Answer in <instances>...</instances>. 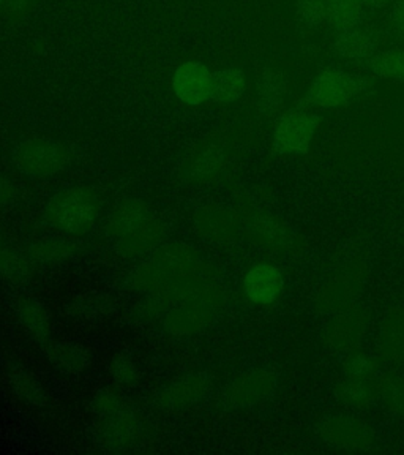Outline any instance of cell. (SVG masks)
<instances>
[{"mask_svg":"<svg viewBox=\"0 0 404 455\" xmlns=\"http://www.w3.org/2000/svg\"><path fill=\"white\" fill-rule=\"evenodd\" d=\"M101 199L92 187L78 185L65 188L50 199L46 219L65 235H83L99 221Z\"/></svg>","mask_w":404,"mask_h":455,"instance_id":"cell-1","label":"cell"},{"mask_svg":"<svg viewBox=\"0 0 404 455\" xmlns=\"http://www.w3.org/2000/svg\"><path fill=\"white\" fill-rule=\"evenodd\" d=\"M201 263L198 250L184 243H170L156 250L149 261L136 270L131 283L141 291H156L172 280L190 274Z\"/></svg>","mask_w":404,"mask_h":455,"instance_id":"cell-2","label":"cell"},{"mask_svg":"<svg viewBox=\"0 0 404 455\" xmlns=\"http://www.w3.org/2000/svg\"><path fill=\"white\" fill-rule=\"evenodd\" d=\"M13 162L16 168L28 178H50L67 166L68 150L60 142L32 140L16 149Z\"/></svg>","mask_w":404,"mask_h":455,"instance_id":"cell-3","label":"cell"},{"mask_svg":"<svg viewBox=\"0 0 404 455\" xmlns=\"http://www.w3.org/2000/svg\"><path fill=\"white\" fill-rule=\"evenodd\" d=\"M320 125L316 114L297 107L283 114L273 132V149L278 154H306Z\"/></svg>","mask_w":404,"mask_h":455,"instance_id":"cell-4","label":"cell"},{"mask_svg":"<svg viewBox=\"0 0 404 455\" xmlns=\"http://www.w3.org/2000/svg\"><path fill=\"white\" fill-rule=\"evenodd\" d=\"M363 89L362 79L343 70H327L313 81L306 100L313 107L337 108L348 103Z\"/></svg>","mask_w":404,"mask_h":455,"instance_id":"cell-5","label":"cell"},{"mask_svg":"<svg viewBox=\"0 0 404 455\" xmlns=\"http://www.w3.org/2000/svg\"><path fill=\"white\" fill-rule=\"evenodd\" d=\"M220 296L199 299L170 308L164 318V329L172 335L194 334L212 323Z\"/></svg>","mask_w":404,"mask_h":455,"instance_id":"cell-6","label":"cell"},{"mask_svg":"<svg viewBox=\"0 0 404 455\" xmlns=\"http://www.w3.org/2000/svg\"><path fill=\"white\" fill-rule=\"evenodd\" d=\"M212 73L201 62H185L172 76V89L180 101L198 107L210 99Z\"/></svg>","mask_w":404,"mask_h":455,"instance_id":"cell-7","label":"cell"},{"mask_svg":"<svg viewBox=\"0 0 404 455\" xmlns=\"http://www.w3.org/2000/svg\"><path fill=\"white\" fill-rule=\"evenodd\" d=\"M283 288V275L273 264H256L243 278V291L257 306L273 304Z\"/></svg>","mask_w":404,"mask_h":455,"instance_id":"cell-8","label":"cell"},{"mask_svg":"<svg viewBox=\"0 0 404 455\" xmlns=\"http://www.w3.org/2000/svg\"><path fill=\"white\" fill-rule=\"evenodd\" d=\"M194 229L207 241L223 243L235 237L239 220L235 213L226 207L207 206L194 213Z\"/></svg>","mask_w":404,"mask_h":455,"instance_id":"cell-9","label":"cell"},{"mask_svg":"<svg viewBox=\"0 0 404 455\" xmlns=\"http://www.w3.org/2000/svg\"><path fill=\"white\" fill-rule=\"evenodd\" d=\"M206 392V379L201 375L178 378L156 394V403L166 410H184L199 403Z\"/></svg>","mask_w":404,"mask_h":455,"instance_id":"cell-10","label":"cell"},{"mask_svg":"<svg viewBox=\"0 0 404 455\" xmlns=\"http://www.w3.org/2000/svg\"><path fill=\"white\" fill-rule=\"evenodd\" d=\"M225 164V152L213 142L199 144L184 164L185 180L192 184L206 182L220 172Z\"/></svg>","mask_w":404,"mask_h":455,"instance_id":"cell-11","label":"cell"},{"mask_svg":"<svg viewBox=\"0 0 404 455\" xmlns=\"http://www.w3.org/2000/svg\"><path fill=\"white\" fill-rule=\"evenodd\" d=\"M376 34L360 24L340 30L335 40L337 54L348 60H369L376 54Z\"/></svg>","mask_w":404,"mask_h":455,"instance_id":"cell-12","label":"cell"},{"mask_svg":"<svg viewBox=\"0 0 404 455\" xmlns=\"http://www.w3.org/2000/svg\"><path fill=\"white\" fill-rule=\"evenodd\" d=\"M152 217L150 209L141 199H125L119 203L114 209L109 223H107V233L114 239H122L125 235L133 233L135 229L141 227L142 223L149 220Z\"/></svg>","mask_w":404,"mask_h":455,"instance_id":"cell-13","label":"cell"},{"mask_svg":"<svg viewBox=\"0 0 404 455\" xmlns=\"http://www.w3.org/2000/svg\"><path fill=\"white\" fill-rule=\"evenodd\" d=\"M272 389V378L265 371H250L227 387L226 397L234 406H249L263 400Z\"/></svg>","mask_w":404,"mask_h":455,"instance_id":"cell-14","label":"cell"},{"mask_svg":"<svg viewBox=\"0 0 404 455\" xmlns=\"http://www.w3.org/2000/svg\"><path fill=\"white\" fill-rule=\"evenodd\" d=\"M43 353L54 365V369L65 373H81L91 363V357L84 348L68 341H56V343L48 341L43 348Z\"/></svg>","mask_w":404,"mask_h":455,"instance_id":"cell-15","label":"cell"},{"mask_svg":"<svg viewBox=\"0 0 404 455\" xmlns=\"http://www.w3.org/2000/svg\"><path fill=\"white\" fill-rule=\"evenodd\" d=\"M18 318L22 329L32 340L40 345H46L50 341V316L46 308L36 299L28 298L20 300Z\"/></svg>","mask_w":404,"mask_h":455,"instance_id":"cell-16","label":"cell"},{"mask_svg":"<svg viewBox=\"0 0 404 455\" xmlns=\"http://www.w3.org/2000/svg\"><path fill=\"white\" fill-rule=\"evenodd\" d=\"M164 237V227L162 221L150 217L133 233L119 239V250L123 255L138 256L155 249Z\"/></svg>","mask_w":404,"mask_h":455,"instance_id":"cell-17","label":"cell"},{"mask_svg":"<svg viewBox=\"0 0 404 455\" xmlns=\"http://www.w3.org/2000/svg\"><path fill=\"white\" fill-rule=\"evenodd\" d=\"M139 434V422L136 419L135 414L123 408L115 414L103 418L101 435L103 440L109 446H125L136 440Z\"/></svg>","mask_w":404,"mask_h":455,"instance_id":"cell-18","label":"cell"},{"mask_svg":"<svg viewBox=\"0 0 404 455\" xmlns=\"http://www.w3.org/2000/svg\"><path fill=\"white\" fill-rule=\"evenodd\" d=\"M245 91H247V78L243 71L239 68L213 71L209 100L220 105H226L241 99Z\"/></svg>","mask_w":404,"mask_h":455,"instance_id":"cell-19","label":"cell"},{"mask_svg":"<svg viewBox=\"0 0 404 455\" xmlns=\"http://www.w3.org/2000/svg\"><path fill=\"white\" fill-rule=\"evenodd\" d=\"M10 386L18 397L24 400L28 405L46 406V392L43 389L42 384L38 383L32 373L22 369L21 365H12L8 370Z\"/></svg>","mask_w":404,"mask_h":455,"instance_id":"cell-20","label":"cell"},{"mask_svg":"<svg viewBox=\"0 0 404 455\" xmlns=\"http://www.w3.org/2000/svg\"><path fill=\"white\" fill-rule=\"evenodd\" d=\"M363 8L360 0H327V21L338 32L354 28L360 24Z\"/></svg>","mask_w":404,"mask_h":455,"instance_id":"cell-21","label":"cell"},{"mask_svg":"<svg viewBox=\"0 0 404 455\" xmlns=\"http://www.w3.org/2000/svg\"><path fill=\"white\" fill-rule=\"evenodd\" d=\"M368 62L369 68L377 76L404 83V50L376 52Z\"/></svg>","mask_w":404,"mask_h":455,"instance_id":"cell-22","label":"cell"},{"mask_svg":"<svg viewBox=\"0 0 404 455\" xmlns=\"http://www.w3.org/2000/svg\"><path fill=\"white\" fill-rule=\"evenodd\" d=\"M257 95L264 111L273 113L281 107L284 97V84L281 76L275 71H264L257 83Z\"/></svg>","mask_w":404,"mask_h":455,"instance_id":"cell-23","label":"cell"},{"mask_svg":"<svg viewBox=\"0 0 404 455\" xmlns=\"http://www.w3.org/2000/svg\"><path fill=\"white\" fill-rule=\"evenodd\" d=\"M0 275L16 283L28 282L32 275L28 261L4 242H0Z\"/></svg>","mask_w":404,"mask_h":455,"instance_id":"cell-24","label":"cell"},{"mask_svg":"<svg viewBox=\"0 0 404 455\" xmlns=\"http://www.w3.org/2000/svg\"><path fill=\"white\" fill-rule=\"evenodd\" d=\"M28 253L36 263L59 264L73 255V247L67 242L42 241L30 245Z\"/></svg>","mask_w":404,"mask_h":455,"instance_id":"cell-25","label":"cell"},{"mask_svg":"<svg viewBox=\"0 0 404 455\" xmlns=\"http://www.w3.org/2000/svg\"><path fill=\"white\" fill-rule=\"evenodd\" d=\"M297 14L306 26L318 28L327 20V0H297Z\"/></svg>","mask_w":404,"mask_h":455,"instance_id":"cell-26","label":"cell"},{"mask_svg":"<svg viewBox=\"0 0 404 455\" xmlns=\"http://www.w3.org/2000/svg\"><path fill=\"white\" fill-rule=\"evenodd\" d=\"M92 406L93 410L99 412L101 418H107V416H111V414L121 411L123 408H127L123 405L122 398L117 394H114L113 391H109V389L97 392L92 400Z\"/></svg>","mask_w":404,"mask_h":455,"instance_id":"cell-27","label":"cell"},{"mask_svg":"<svg viewBox=\"0 0 404 455\" xmlns=\"http://www.w3.org/2000/svg\"><path fill=\"white\" fill-rule=\"evenodd\" d=\"M114 381L121 384L135 383L138 379V367L136 363L125 355H117L109 367Z\"/></svg>","mask_w":404,"mask_h":455,"instance_id":"cell-28","label":"cell"},{"mask_svg":"<svg viewBox=\"0 0 404 455\" xmlns=\"http://www.w3.org/2000/svg\"><path fill=\"white\" fill-rule=\"evenodd\" d=\"M253 229L261 239L269 243H275L283 239V228H280L277 221L272 220L269 217H257L253 223Z\"/></svg>","mask_w":404,"mask_h":455,"instance_id":"cell-29","label":"cell"},{"mask_svg":"<svg viewBox=\"0 0 404 455\" xmlns=\"http://www.w3.org/2000/svg\"><path fill=\"white\" fill-rule=\"evenodd\" d=\"M36 0H4L2 13L12 22L21 21L36 5Z\"/></svg>","mask_w":404,"mask_h":455,"instance_id":"cell-30","label":"cell"},{"mask_svg":"<svg viewBox=\"0 0 404 455\" xmlns=\"http://www.w3.org/2000/svg\"><path fill=\"white\" fill-rule=\"evenodd\" d=\"M392 28L398 36H404V0H395L392 5Z\"/></svg>","mask_w":404,"mask_h":455,"instance_id":"cell-31","label":"cell"},{"mask_svg":"<svg viewBox=\"0 0 404 455\" xmlns=\"http://www.w3.org/2000/svg\"><path fill=\"white\" fill-rule=\"evenodd\" d=\"M16 198V188L8 179L0 176V206H7Z\"/></svg>","mask_w":404,"mask_h":455,"instance_id":"cell-32","label":"cell"},{"mask_svg":"<svg viewBox=\"0 0 404 455\" xmlns=\"http://www.w3.org/2000/svg\"><path fill=\"white\" fill-rule=\"evenodd\" d=\"M369 370H371V365H369L368 361L363 359V357L354 359L353 367H351V371H353V375H355V377H363V375L368 373Z\"/></svg>","mask_w":404,"mask_h":455,"instance_id":"cell-33","label":"cell"},{"mask_svg":"<svg viewBox=\"0 0 404 455\" xmlns=\"http://www.w3.org/2000/svg\"><path fill=\"white\" fill-rule=\"evenodd\" d=\"M360 2H362L363 7L381 8L391 4L392 0H360Z\"/></svg>","mask_w":404,"mask_h":455,"instance_id":"cell-34","label":"cell"}]
</instances>
